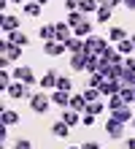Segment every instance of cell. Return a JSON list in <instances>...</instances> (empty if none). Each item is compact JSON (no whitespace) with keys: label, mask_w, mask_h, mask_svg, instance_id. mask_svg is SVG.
Here are the masks:
<instances>
[{"label":"cell","mask_w":135,"mask_h":149,"mask_svg":"<svg viewBox=\"0 0 135 149\" xmlns=\"http://www.w3.org/2000/svg\"><path fill=\"white\" fill-rule=\"evenodd\" d=\"M11 73H14V81H24L27 87H33V84H35V73H33L27 65H16Z\"/></svg>","instance_id":"5"},{"label":"cell","mask_w":135,"mask_h":149,"mask_svg":"<svg viewBox=\"0 0 135 149\" xmlns=\"http://www.w3.org/2000/svg\"><path fill=\"white\" fill-rule=\"evenodd\" d=\"M65 125H70V127H76V125H81V114L78 111H73V109H62V117H60Z\"/></svg>","instance_id":"17"},{"label":"cell","mask_w":135,"mask_h":149,"mask_svg":"<svg viewBox=\"0 0 135 149\" xmlns=\"http://www.w3.org/2000/svg\"><path fill=\"white\" fill-rule=\"evenodd\" d=\"M70 71H73V73L87 71V54H84V52H78V54H70Z\"/></svg>","instance_id":"12"},{"label":"cell","mask_w":135,"mask_h":149,"mask_svg":"<svg viewBox=\"0 0 135 149\" xmlns=\"http://www.w3.org/2000/svg\"><path fill=\"white\" fill-rule=\"evenodd\" d=\"M122 98H124V103H127V106H132L135 103V87H122Z\"/></svg>","instance_id":"32"},{"label":"cell","mask_w":135,"mask_h":149,"mask_svg":"<svg viewBox=\"0 0 135 149\" xmlns=\"http://www.w3.org/2000/svg\"><path fill=\"white\" fill-rule=\"evenodd\" d=\"M81 149H100V144L97 141H87V144H81Z\"/></svg>","instance_id":"39"},{"label":"cell","mask_w":135,"mask_h":149,"mask_svg":"<svg viewBox=\"0 0 135 149\" xmlns=\"http://www.w3.org/2000/svg\"><path fill=\"white\" fill-rule=\"evenodd\" d=\"M81 92H84V98H87L89 103H97V100H103L100 90H95V87H87V90H81Z\"/></svg>","instance_id":"28"},{"label":"cell","mask_w":135,"mask_h":149,"mask_svg":"<svg viewBox=\"0 0 135 149\" xmlns=\"http://www.w3.org/2000/svg\"><path fill=\"white\" fill-rule=\"evenodd\" d=\"M124 8H130V11H135V0H122Z\"/></svg>","instance_id":"42"},{"label":"cell","mask_w":135,"mask_h":149,"mask_svg":"<svg viewBox=\"0 0 135 149\" xmlns=\"http://www.w3.org/2000/svg\"><path fill=\"white\" fill-rule=\"evenodd\" d=\"M78 6H81V0H65V8H68V11H78Z\"/></svg>","instance_id":"36"},{"label":"cell","mask_w":135,"mask_h":149,"mask_svg":"<svg viewBox=\"0 0 135 149\" xmlns=\"http://www.w3.org/2000/svg\"><path fill=\"white\" fill-rule=\"evenodd\" d=\"M130 38H132V43H135V36H130Z\"/></svg>","instance_id":"47"},{"label":"cell","mask_w":135,"mask_h":149,"mask_svg":"<svg viewBox=\"0 0 135 149\" xmlns=\"http://www.w3.org/2000/svg\"><path fill=\"white\" fill-rule=\"evenodd\" d=\"M87 106H89V100L84 98V92H76L73 98H70V109L78 111V114H87Z\"/></svg>","instance_id":"15"},{"label":"cell","mask_w":135,"mask_h":149,"mask_svg":"<svg viewBox=\"0 0 135 149\" xmlns=\"http://www.w3.org/2000/svg\"><path fill=\"white\" fill-rule=\"evenodd\" d=\"M124 149H135V136L132 138H124Z\"/></svg>","instance_id":"41"},{"label":"cell","mask_w":135,"mask_h":149,"mask_svg":"<svg viewBox=\"0 0 135 149\" xmlns=\"http://www.w3.org/2000/svg\"><path fill=\"white\" fill-rule=\"evenodd\" d=\"M35 3H38V6H46V3H49V0H35Z\"/></svg>","instance_id":"43"},{"label":"cell","mask_w":135,"mask_h":149,"mask_svg":"<svg viewBox=\"0 0 135 149\" xmlns=\"http://www.w3.org/2000/svg\"><path fill=\"white\" fill-rule=\"evenodd\" d=\"M81 125L92 127V125H95V117H92V114H84V117H81Z\"/></svg>","instance_id":"37"},{"label":"cell","mask_w":135,"mask_h":149,"mask_svg":"<svg viewBox=\"0 0 135 149\" xmlns=\"http://www.w3.org/2000/svg\"><path fill=\"white\" fill-rule=\"evenodd\" d=\"M49 106H51V98H49V95H43V92L30 95V109H33L35 114H46Z\"/></svg>","instance_id":"3"},{"label":"cell","mask_w":135,"mask_h":149,"mask_svg":"<svg viewBox=\"0 0 135 149\" xmlns=\"http://www.w3.org/2000/svg\"><path fill=\"white\" fill-rule=\"evenodd\" d=\"M0 27H3L6 36H11V33L19 30V19H16L14 14H6V16H0Z\"/></svg>","instance_id":"9"},{"label":"cell","mask_w":135,"mask_h":149,"mask_svg":"<svg viewBox=\"0 0 135 149\" xmlns=\"http://www.w3.org/2000/svg\"><path fill=\"white\" fill-rule=\"evenodd\" d=\"M0 57L8 60V63H16V60L22 57V46H16V43H11L8 38L0 41Z\"/></svg>","instance_id":"2"},{"label":"cell","mask_w":135,"mask_h":149,"mask_svg":"<svg viewBox=\"0 0 135 149\" xmlns=\"http://www.w3.org/2000/svg\"><path fill=\"white\" fill-rule=\"evenodd\" d=\"M116 49H119V54H122V57H132V52H135V43H132V38H127V41L116 43Z\"/></svg>","instance_id":"24"},{"label":"cell","mask_w":135,"mask_h":149,"mask_svg":"<svg viewBox=\"0 0 135 149\" xmlns=\"http://www.w3.org/2000/svg\"><path fill=\"white\" fill-rule=\"evenodd\" d=\"M111 11H114V8H108V6H103L100 3V8H97V22H100V24H105V22H111Z\"/></svg>","instance_id":"27"},{"label":"cell","mask_w":135,"mask_h":149,"mask_svg":"<svg viewBox=\"0 0 135 149\" xmlns=\"http://www.w3.org/2000/svg\"><path fill=\"white\" fill-rule=\"evenodd\" d=\"M122 87H124L122 81H114V79H108V81L100 87V95H108V98H114V95H119V92H122Z\"/></svg>","instance_id":"14"},{"label":"cell","mask_w":135,"mask_h":149,"mask_svg":"<svg viewBox=\"0 0 135 149\" xmlns=\"http://www.w3.org/2000/svg\"><path fill=\"white\" fill-rule=\"evenodd\" d=\"M73 36H76V38H89V36H92V22L84 19V22H81L78 27L73 30Z\"/></svg>","instance_id":"21"},{"label":"cell","mask_w":135,"mask_h":149,"mask_svg":"<svg viewBox=\"0 0 135 149\" xmlns=\"http://www.w3.org/2000/svg\"><path fill=\"white\" fill-rule=\"evenodd\" d=\"M68 149H81V146H68Z\"/></svg>","instance_id":"46"},{"label":"cell","mask_w":135,"mask_h":149,"mask_svg":"<svg viewBox=\"0 0 135 149\" xmlns=\"http://www.w3.org/2000/svg\"><path fill=\"white\" fill-rule=\"evenodd\" d=\"M130 125H132V130H135V119H132V122H130Z\"/></svg>","instance_id":"45"},{"label":"cell","mask_w":135,"mask_h":149,"mask_svg":"<svg viewBox=\"0 0 135 149\" xmlns=\"http://www.w3.org/2000/svg\"><path fill=\"white\" fill-rule=\"evenodd\" d=\"M49 98H51L54 106H60V109H70V98H73V95H70V92H62V90H54Z\"/></svg>","instance_id":"11"},{"label":"cell","mask_w":135,"mask_h":149,"mask_svg":"<svg viewBox=\"0 0 135 149\" xmlns=\"http://www.w3.org/2000/svg\"><path fill=\"white\" fill-rule=\"evenodd\" d=\"M43 52H46L49 57H60V54H65V52H68V46L62 41H46V43H43Z\"/></svg>","instance_id":"10"},{"label":"cell","mask_w":135,"mask_h":149,"mask_svg":"<svg viewBox=\"0 0 135 149\" xmlns=\"http://www.w3.org/2000/svg\"><path fill=\"white\" fill-rule=\"evenodd\" d=\"M65 46H68L70 54H78V52H84V41L73 36V38H68V41H65Z\"/></svg>","instance_id":"23"},{"label":"cell","mask_w":135,"mask_h":149,"mask_svg":"<svg viewBox=\"0 0 135 149\" xmlns=\"http://www.w3.org/2000/svg\"><path fill=\"white\" fill-rule=\"evenodd\" d=\"M130 36L124 33L122 27H111V33H108V41H114V43H122V41H127Z\"/></svg>","instance_id":"26"},{"label":"cell","mask_w":135,"mask_h":149,"mask_svg":"<svg viewBox=\"0 0 135 149\" xmlns=\"http://www.w3.org/2000/svg\"><path fill=\"white\" fill-rule=\"evenodd\" d=\"M65 22H68V24H70V27H73V30H76V27H78V24H81V22H84V14H81V11H70Z\"/></svg>","instance_id":"29"},{"label":"cell","mask_w":135,"mask_h":149,"mask_svg":"<svg viewBox=\"0 0 135 149\" xmlns=\"http://www.w3.org/2000/svg\"><path fill=\"white\" fill-rule=\"evenodd\" d=\"M8 3H16V6H19V3H24V0H8Z\"/></svg>","instance_id":"44"},{"label":"cell","mask_w":135,"mask_h":149,"mask_svg":"<svg viewBox=\"0 0 135 149\" xmlns=\"http://www.w3.org/2000/svg\"><path fill=\"white\" fill-rule=\"evenodd\" d=\"M105 46H108V38H100V36H89V38H84V52L87 54H97L100 57L103 52H105Z\"/></svg>","instance_id":"1"},{"label":"cell","mask_w":135,"mask_h":149,"mask_svg":"<svg viewBox=\"0 0 135 149\" xmlns=\"http://www.w3.org/2000/svg\"><path fill=\"white\" fill-rule=\"evenodd\" d=\"M6 38L11 41V43H16V46H22V49L27 46V43H30V38H27L22 30H16V33H11V36H6Z\"/></svg>","instance_id":"25"},{"label":"cell","mask_w":135,"mask_h":149,"mask_svg":"<svg viewBox=\"0 0 135 149\" xmlns=\"http://www.w3.org/2000/svg\"><path fill=\"white\" fill-rule=\"evenodd\" d=\"M111 119H116V122H122V125H130V122L135 119V111H132V106H124V109H116V111H111Z\"/></svg>","instance_id":"7"},{"label":"cell","mask_w":135,"mask_h":149,"mask_svg":"<svg viewBox=\"0 0 135 149\" xmlns=\"http://www.w3.org/2000/svg\"><path fill=\"white\" fill-rule=\"evenodd\" d=\"M14 149H33V144L27 141V138H16V141H14Z\"/></svg>","instance_id":"35"},{"label":"cell","mask_w":135,"mask_h":149,"mask_svg":"<svg viewBox=\"0 0 135 149\" xmlns=\"http://www.w3.org/2000/svg\"><path fill=\"white\" fill-rule=\"evenodd\" d=\"M43 11V6H38L35 0H30V3H24V16H30V19H38Z\"/></svg>","instance_id":"22"},{"label":"cell","mask_w":135,"mask_h":149,"mask_svg":"<svg viewBox=\"0 0 135 149\" xmlns=\"http://www.w3.org/2000/svg\"><path fill=\"white\" fill-rule=\"evenodd\" d=\"M57 73H54V71H46V73H43L41 76V81H38V87H41V90H57Z\"/></svg>","instance_id":"13"},{"label":"cell","mask_w":135,"mask_h":149,"mask_svg":"<svg viewBox=\"0 0 135 149\" xmlns=\"http://www.w3.org/2000/svg\"><path fill=\"white\" fill-rule=\"evenodd\" d=\"M0 122H3V127H14V125L22 122V117H19V111H14V109H3L0 111Z\"/></svg>","instance_id":"8"},{"label":"cell","mask_w":135,"mask_h":149,"mask_svg":"<svg viewBox=\"0 0 135 149\" xmlns=\"http://www.w3.org/2000/svg\"><path fill=\"white\" fill-rule=\"evenodd\" d=\"M132 111H135V103H132Z\"/></svg>","instance_id":"48"},{"label":"cell","mask_w":135,"mask_h":149,"mask_svg":"<svg viewBox=\"0 0 135 149\" xmlns=\"http://www.w3.org/2000/svg\"><path fill=\"white\" fill-rule=\"evenodd\" d=\"M127 103H124L122 95H114V98H108V111H116V109H124Z\"/></svg>","instance_id":"31"},{"label":"cell","mask_w":135,"mask_h":149,"mask_svg":"<svg viewBox=\"0 0 135 149\" xmlns=\"http://www.w3.org/2000/svg\"><path fill=\"white\" fill-rule=\"evenodd\" d=\"M103 109H108V106H103V100H97V103H89V106H87V114L97 117V114H103Z\"/></svg>","instance_id":"33"},{"label":"cell","mask_w":135,"mask_h":149,"mask_svg":"<svg viewBox=\"0 0 135 149\" xmlns=\"http://www.w3.org/2000/svg\"><path fill=\"white\" fill-rule=\"evenodd\" d=\"M124 68H130V71H135V57H127V60H124Z\"/></svg>","instance_id":"40"},{"label":"cell","mask_w":135,"mask_h":149,"mask_svg":"<svg viewBox=\"0 0 135 149\" xmlns=\"http://www.w3.org/2000/svg\"><path fill=\"white\" fill-rule=\"evenodd\" d=\"M124 127H127V125H122V122H116L111 117L105 119V133H108V138H114V141H122V138H124Z\"/></svg>","instance_id":"4"},{"label":"cell","mask_w":135,"mask_h":149,"mask_svg":"<svg viewBox=\"0 0 135 149\" xmlns=\"http://www.w3.org/2000/svg\"><path fill=\"white\" fill-rule=\"evenodd\" d=\"M6 92H8V98H14V100H22V98L30 100V87H27L24 81H14Z\"/></svg>","instance_id":"6"},{"label":"cell","mask_w":135,"mask_h":149,"mask_svg":"<svg viewBox=\"0 0 135 149\" xmlns=\"http://www.w3.org/2000/svg\"><path fill=\"white\" fill-rule=\"evenodd\" d=\"M97 8H100V0H81L78 11L87 16V14H97Z\"/></svg>","instance_id":"20"},{"label":"cell","mask_w":135,"mask_h":149,"mask_svg":"<svg viewBox=\"0 0 135 149\" xmlns=\"http://www.w3.org/2000/svg\"><path fill=\"white\" fill-rule=\"evenodd\" d=\"M38 38H41L43 43H46V41H57V30H54V24H41Z\"/></svg>","instance_id":"18"},{"label":"cell","mask_w":135,"mask_h":149,"mask_svg":"<svg viewBox=\"0 0 135 149\" xmlns=\"http://www.w3.org/2000/svg\"><path fill=\"white\" fill-rule=\"evenodd\" d=\"M57 90H62V92H70V95H73V81H70L68 76H60V79H57Z\"/></svg>","instance_id":"30"},{"label":"cell","mask_w":135,"mask_h":149,"mask_svg":"<svg viewBox=\"0 0 135 149\" xmlns=\"http://www.w3.org/2000/svg\"><path fill=\"white\" fill-rule=\"evenodd\" d=\"M103 6H108V8H116V6H122V0H100Z\"/></svg>","instance_id":"38"},{"label":"cell","mask_w":135,"mask_h":149,"mask_svg":"<svg viewBox=\"0 0 135 149\" xmlns=\"http://www.w3.org/2000/svg\"><path fill=\"white\" fill-rule=\"evenodd\" d=\"M70 133V125H65L62 119H57V122H51V136H57V138H65Z\"/></svg>","instance_id":"19"},{"label":"cell","mask_w":135,"mask_h":149,"mask_svg":"<svg viewBox=\"0 0 135 149\" xmlns=\"http://www.w3.org/2000/svg\"><path fill=\"white\" fill-rule=\"evenodd\" d=\"M54 30H57V41H62V43H65L68 38H73V27H70L68 22H57Z\"/></svg>","instance_id":"16"},{"label":"cell","mask_w":135,"mask_h":149,"mask_svg":"<svg viewBox=\"0 0 135 149\" xmlns=\"http://www.w3.org/2000/svg\"><path fill=\"white\" fill-rule=\"evenodd\" d=\"M122 84H124V87H135V71H130V68H124Z\"/></svg>","instance_id":"34"}]
</instances>
